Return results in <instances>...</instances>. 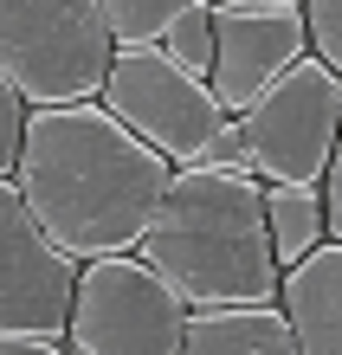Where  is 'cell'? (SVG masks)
Wrapping results in <instances>:
<instances>
[{"instance_id": "cell-7", "label": "cell", "mask_w": 342, "mask_h": 355, "mask_svg": "<svg viewBox=\"0 0 342 355\" xmlns=\"http://www.w3.org/2000/svg\"><path fill=\"white\" fill-rule=\"evenodd\" d=\"M71 291H78V259L39 226L19 181L0 175V329L65 336Z\"/></svg>"}, {"instance_id": "cell-16", "label": "cell", "mask_w": 342, "mask_h": 355, "mask_svg": "<svg viewBox=\"0 0 342 355\" xmlns=\"http://www.w3.org/2000/svg\"><path fill=\"white\" fill-rule=\"evenodd\" d=\"M200 162H207V168H252V162H246V130H239V116H226L220 130L200 142Z\"/></svg>"}, {"instance_id": "cell-2", "label": "cell", "mask_w": 342, "mask_h": 355, "mask_svg": "<svg viewBox=\"0 0 342 355\" xmlns=\"http://www.w3.org/2000/svg\"><path fill=\"white\" fill-rule=\"evenodd\" d=\"M136 252L187 304H259L277 297L284 278L265 226V181L252 168H207V162L175 168Z\"/></svg>"}, {"instance_id": "cell-1", "label": "cell", "mask_w": 342, "mask_h": 355, "mask_svg": "<svg viewBox=\"0 0 342 355\" xmlns=\"http://www.w3.org/2000/svg\"><path fill=\"white\" fill-rule=\"evenodd\" d=\"M168 175H175V162L155 142H142L103 97L26 103L13 181L39 214V226L71 259L136 252Z\"/></svg>"}, {"instance_id": "cell-13", "label": "cell", "mask_w": 342, "mask_h": 355, "mask_svg": "<svg viewBox=\"0 0 342 355\" xmlns=\"http://www.w3.org/2000/svg\"><path fill=\"white\" fill-rule=\"evenodd\" d=\"M162 52L175 58L181 71H194V78H207V71H213V0H194L187 13L168 19Z\"/></svg>"}, {"instance_id": "cell-19", "label": "cell", "mask_w": 342, "mask_h": 355, "mask_svg": "<svg viewBox=\"0 0 342 355\" xmlns=\"http://www.w3.org/2000/svg\"><path fill=\"white\" fill-rule=\"evenodd\" d=\"M213 7H291V0H213Z\"/></svg>"}, {"instance_id": "cell-3", "label": "cell", "mask_w": 342, "mask_h": 355, "mask_svg": "<svg viewBox=\"0 0 342 355\" xmlns=\"http://www.w3.org/2000/svg\"><path fill=\"white\" fill-rule=\"evenodd\" d=\"M117 33L97 0H0V78L26 103H78L103 91Z\"/></svg>"}, {"instance_id": "cell-17", "label": "cell", "mask_w": 342, "mask_h": 355, "mask_svg": "<svg viewBox=\"0 0 342 355\" xmlns=\"http://www.w3.org/2000/svg\"><path fill=\"white\" fill-rule=\"evenodd\" d=\"M65 336H46V329H0V355H58Z\"/></svg>"}, {"instance_id": "cell-5", "label": "cell", "mask_w": 342, "mask_h": 355, "mask_svg": "<svg viewBox=\"0 0 342 355\" xmlns=\"http://www.w3.org/2000/svg\"><path fill=\"white\" fill-rule=\"evenodd\" d=\"M239 130L259 181H323L342 136V78L316 52H304L239 110Z\"/></svg>"}, {"instance_id": "cell-14", "label": "cell", "mask_w": 342, "mask_h": 355, "mask_svg": "<svg viewBox=\"0 0 342 355\" xmlns=\"http://www.w3.org/2000/svg\"><path fill=\"white\" fill-rule=\"evenodd\" d=\"M304 26H310V52L342 78V0H304Z\"/></svg>"}, {"instance_id": "cell-18", "label": "cell", "mask_w": 342, "mask_h": 355, "mask_svg": "<svg viewBox=\"0 0 342 355\" xmlns=\"http://www.w3.org/2000/svg\"><path fill=\"white\" fill-rule=\"evenodd\" d=\"M323 214H330V233L342 239V136H336L330 168H323Z\"/></svg>"}, {"instance_id": "cell-12", "label": "cell", "mask_w": 342, "mask_h": 355, "mask_svg": "<svg viewBox=\"0 0 342 355\" xmlns=\"http://www.w3.org/2000/svg\"><path fill=\"white\" fill-rule=\"evenodd\" d=\"M97 7H103V19H110L117 46H162L168 19L187 13L194 0H97Z\"/></svg>"}, {"instance_id": "cell-4", "label": "cell", "mask_w": 342, "mask_h": 355, "mask_svg": "<svg viewBox=\"0 0 342 355\" xmlns=\"http://www.w3.org/2000/svg\"><path fill=\"white\" fill-rule=\"evenodd\" d=\"M187 297L142 252L78 259L65 349L78 355H181Z\"/></svg>"}, {"instance_id": "cell-6", "label": "cell", "mask_w": 342, "mask_h": 355, "mask_svg": "<svg viewBox=\"0 0 342 355\" xmlns=\"http://www.w3.org/2000/svg\"><path fill=\"white\" fill-rule=\"evenodd\" d=\"M97 97L110 103V110L130 123L142 142H155L175 168L200 162V142L232 116L226 103L213 97L207 78L181 71L162 46H117V58H110V71H103V91H97Z\"/></svg>"}, {"instance_id": "cell-15", "label": "cell", "mask_w": 342, "mask_h": 355, "mask_svg": "<svg viewBox=\"0 0 342 355\" xmlns=\"http://www.w3.org/2000/svg\"><path fill=\"white\" fill-rule=\"evenodd\" d=\"M19 130H26V97L0 78V175H13L19 162Z\"/></svg>"}, {"instance_id": "cell-8", "label": "cell", "mask_w": 342, "mask_h": 355, "mask_svg": "<svg viewBox=\"0 0 342 355\" xmlns=\"http://www.w3.org/2000/svg\"><path fill=\"white\" fill-rule=\"evenodd\" d=\"M304 52H310L304 0H291V7H213V71H207V85L239 116Z\"/></svg>"}, {"instance_id": "cell-10", "label": "cell", "mask_w": 342, "mask_h": 355, "mask_svg": "<svg viewBox=\"0 0 342 355\" xmlns=\"http://www.w3.org/2000/svg\"><path fill=\"white\" fill-rule=\"evenodd\" d=\"M181 355H297L291 317L277 297L259 304H187Z\"/></svg>"}, {"instance_id": "cell-11", "label": "cell", "mask_w": 342, "mask_h": 355, "mask_svg": "<svg viewBox=\"0 0 342 355\" xmlns=\"http://www.w3.org/2000/svg\"><path fill=\"white\" fill-rule=\"evenodd\" d=\"M265 226H271L277 265H297L316 239H330L323 181H265Z\"/></svg>"}, {"instance_id": "cell-9", "label": "cell", "mask_w": 342, "mask_h": 355, "mask_svg": "<svg viewBox=\"0 0 342 355\" xmlns=\"http://www.w3.org/2000/svg\"><path fill=\"white\" fill-rule=\"evenodd\" d=\"M277 304L291 317L297 355H342V239H316L277 278Z\"/></svg>"}]
</instances>
